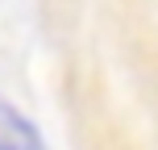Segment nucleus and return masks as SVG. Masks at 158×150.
Returning <instances> with one entry per match:
<instances>
[{
    "label": "nucleus",
    "instance_id": "f257e3e1",
    "mask_svg": "<svg viewBox=\"0 0 158 150\" xmlns=\"http://www.w3.org/2000/svg\"><path fill=\"white\" fill-rule=\"evenodd\" d=\"M0 150H50L42 129L4 96H0Z\"/></svg>",
    "mask_w": 158,
    "mask_h": 150
}]
</instances>
